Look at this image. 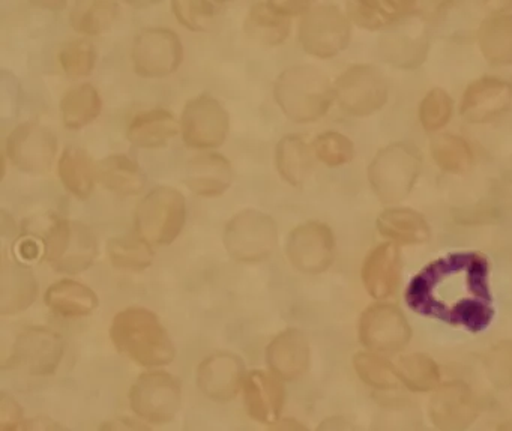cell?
I'll return each mask as SVG.
<instances>
[{
	"label": "cell",
	"instance_id": "48",
	"mask_svg": "<svg viewBox=\"0 0 512 431\" xmlns=\"http://www.w3.org/2000/svg\"><path fill=\"white\" fill-rule=\"evenodd\" d=\"M46 254V247L44 241H35L31 236H26L25 239H20L16 244V257L23 263L35 262L41 256Z\"/></svg>",
	"mask_w": 512,
	"mask_h": 431
},
{
	"label": "cell",
	"instance_id": "50",
	"mask_svg": "<svg viewBox=\"0 0 512 431\" xmlns=\"http://www.w3.org/2000/svg\"><path fill=\"white\" fill-rule=\"evenodd\" d=\"M451 2L452 0H421V4H419L416 13H421L422 11L425 16H437V14L442 13Z\"/></svg>",
	"mask_w": 512,
	"mask_h": 431
},
{
	"label": "cell",
	"instance_id": "17",
	"mask_svg": "<svg viewBox=\"0 0 512 431\" xmlns=\"http://www.w3.org/2000/svg\"><path fill=\"white\" fill-rule=\"evenodd\" d=\"M245 376L242 358L235 353L218 352L203 359L197 368V385L206 397L227 403L242 391Z\"/></svg>",
	"mask_w": 512,
	"mask_h": 431
},
{
	"label": "cell",
	"instance_id": "37",
	"mask_svg": "<svg viewBox=\"0 0 512 431\" xmlns=\"http://www.w3.org/2000/svg\"><path fill=\"white\" fill-rule=\"evenodd\" d=\"M397 371L401 382L412 391H433L439 385V367L430 356L424 353L403 356L398 362Z\"/></svg>",
	"mask_w": 512,
	"mask_h": 431
},
{
	"label": "cell",
	"instance_id": "25",
	"mask_svg": "<svg viewBox=\"0 0 512 431\" xmlns=\"http://www.w3.org/2000/svg\"><path fill=\"white\" fill-rule=\"evenodd\" d=\"M44 302L53 313L67 319L91 316L100 305V299L91 287L71 278L52 284L44 295Z\"/></svg>",
	"mask_w": 512,
	"mask_h": 431
},
{
	"label": "cell",
	"instance_id": "13",
	"mask_svg": "<svg viewBox=\"0 0 512 431\" xmlns=\"http://www.w3.org/2000/svg\"><path fill=\"white\" fill-rule=\"evenodd\" d=\"M229 131L230 116L220 101L206 94L188 101L182 112L181 133L190 148H220Z\"/></svg>",
	"mask_w": 512,
	"mask_h": 431
},
{
	"label": "cell",
	"instance_id": "21",
	"mask_svg": "<svg viewBox=\"0 0 512 431\" xmlns=\"http://www.w3.org/2000/svg\"><path fill=\"white\" fill-rule=\"evenodd\" d=\"M310 361V343L296 328L284 329L266 347L269 370L289 382L301 379L310 368Z\"/></svg>",
	"mask_w": 512,
	"mask_h": 431
},
{
	"label": "cell",
	"instance_id": "11",
	"mask_svg": "<svg viewBox=\"0 0 512 431\" xmlns=\"http://www.w3.org/2000/svg\"><path fill=\"white\" fill-rule=\"evenodd\" d=\"M182 59L184 47L170 29H145L137 35L131 50L134 71L145 79L172 76L181 67Z\"/></svg>",
	"mask_w": 512,
	"mask_h": 431
},
{
	"label": "cell",
	"instance_id": "42",
	"mask_svg": "<svg viewBox=\"0 0 512 431\" xmlns=\"http://www.w3.org/2000/svg\"><path fill=\"white\" fill-rule=\"evenodd\" d=\"M176 20L193 32H205L214 25L215 11L211 0H172Z\"/></svg>",
	"mask_w": 512,
	"mask_h": 431
},
{
	"label": "cell",
	"instance_id": "6",
	"mask_svg": "<svg viewBox=\"0 0 512 431\" xmlns=\"http://www.w3.org/2000/svg\"><path fill=\"white\" fill-rule=\"evenodd\" d=\"M47 262L56 272L76 275L94 265L98 242L94 232L80 221L56 220L44 239Z\"/></svg>",
	"mask_w": 512,
	"mask_h": 431
},
{
	"label": "cell",
	"instance_id": "31",
	"mask_svg": "<svg viewBox=\"0 0 512 431\" xmlns=\"http://www.w3.org/2000/svg\"><path fill=\"white\" fill-rule=\"evenodd\" d=\"M118 16V0H76L70 23L80 35L98 37L115 25Z\"/></svg>",
	"mask_w": 512,
	"mask_h": 431
},
{
	"label": "cell",
	"instance_id": "38",
	"mask_svg": "<svg viewBox=\"0 0 512 431\" xmlns=\"http://www.w3.org/2000/svg\"><path fill=\"white\" fill-rule=\"evenodd\" d=\"M353 367L358 373L359 379L371 388L388 391L395 389L400 383L398 371L385 359L373 355V353H356L353 358Z\"/></svg>",
	"mask_w": 512,
	"mask_h": 431
},
{
	"label": "cell",
	"instance_id": "5",
	"mask_svg": "<svg viewBox=\"0 0 512 431\" xmlns=\"http://www.w3.org/2000/svg\"><path fill=\"white\" fill-rule=\"evenodd\" d=\"M187 221V200L173 187L154 188L136 209V233L152 247L173 244L184 230Z\"/></svg>",
	"mask_w": 512,
	"mask_h": 431
},
{
	"label": "cell",
	"instance_id": "14",
	"mask_svg": "<svg viewBox=\"0 0 512 431\" xmlns=\"http://www.w3.org/2000/svg\"><path fill=\"white\" fill-rule=\"evenodd\" d=\"M286 254L296 271L307 275L323 274L334 262V233L319 221L301 224L287 238Z\"/></svg>",
	"mask_w": 512,
	"mask_h": 431
},
{
	"label": "cell",
	"instance_id": "33",
	"mask_svg": "<svg viewBox=\"0 0 512 431\" xmlns=\"http://www.w3.org/2000/svg\"><path fill=\"white\" fill-rule=\"evenodd\" d=\"M103 110L100 92L89 85L70 89L61 101V115L68 130H82L95 121Z\"/></svg>",
	"mask_w": 512,
	"mask_h": 431
},
{
	"label": "cell",
	"instance_id": "39",
	"mask_svg": "<svg viewBox=\"0 0 512 431\" xmlns=\"http://www.w3.org/2000/svg\"><path fill=\"white\" fill-rule=\"evenodd\" d=\"M347 17L365 31H382L394 23L395 14L379 0H347Z\"/></svg>",
	"mask_w": 512,
	"mask_h": 431
},
{
	"label": "cell",
	"instance_id": "49",
	"mask_svg": "<svg viewBox=\"0 0 512 431\" xmlns=\"http://www.w3.org/2000/svg\"><path fill=\"white\" fill-rule=\"evenodd\" d=\"M383 4L394 14H415L421 0H383Z\"/></svg>",
	"mask_w": 512,
	"mask_h": 431
},
{
	"label": "cell",
	"instance_id": "8",
	"mask_svg": "<svg viewBox=\"0 0 512 431\" xmlns=\"http://www.w3.org/2000/svg\"><path fill=\"white\" fill-rule=\"evenodd\" d=\"M130 406L142 421L169 424L182 407L181 380L166 371L142 374L131 386Z\"/></svg>",
	"mask_w": 512,
	"mask_h": 431
},
{
	"label": "cell",
	"instance_id": "22",
	"mask_svg": "<svg viewBox=\"0 0 512 431\" xmlns=\"http://www.w3.org/2000/svg\"><path fill=\"white\" fill-rule=\"evenodd\" d=\"M401 254L394 242H385L371 251L362 266V281L374 299H388L397 292L401 278Z\"/></svg>",
	"mask_w": 512,
	"mask_h": 431
},
{
	"label": "cell",
	"instance_id": "47",
	"mask_svg": "<svg viewBox=\"0 0 512 431\" xmlns=\"http://www.w3.org/2000/svg\"><path fill=\"white\" fill-rule=\"evenodd\" d=\"M314 0H268L269 7L281 16L295 17L307 14L313 7Z\"/></svg>",
	"mask_w": 512,
	"mask_h": 431
},
{
	"label": "cell",
	"instance_id": "30",
	"mask_svg": "<svg viewBox=\"0 0 512 431\" xmlns=\"http://www.w3.org/2000/svg\"><path fill=\"white\" fill-rule=\"evenodd\" d=\"M58 175L62 185L77 199L86 200L94 193L97 166L83 149L70 146L62 152Z\"/></svg>",
	"mask_w": 512,
	"mask_h": 431
},
{
	"label": "cell",
	"instance_id": "29",
	"mask_svg": "<svg viewBox=\"0 0 512 431\" xmlns=\"http://www.w3.org/2000/svg\"><path fill=\"white\" fill-rule=\"evenodd\" d=\"M478 46L482 56L496 67L512 65V16L494 14L478 29Z\"/></svg>",
	"mask_w": 512,
	"mask_h": 431
},
{
	"label": "cell",
	"instance_id": "19",
	"mask_svg": "<svg viewBox=\"0 0 512 431\" xmlns=\"http://www.w3.org/2000/svg\"><path fill=\"white\" fill-rule=\"evenodd\" d=\"M281 380L272 371L253 370L247 373L242 395L251 419L271 427L281 418L286 403V388Z\"/></svg>",
	"mask_w": 512,
	"mask_h": 431
},
{
	"label": "cell",
	"instance_id": "32",
	"mask_svg": "<svg viewBox=\"0 0 512 431\" xmlns=\"http://www.w3.org/2000/svg\"><path fill=\"white\" fill-rule=\"evenodd\" d=\"M275 166L287 184H304L313 169V157L301 136H286L275 149Z\"/></svg>",
	"mask_w": 512,
	"mask_h": 431
},
{
	"label": "cell",
	"instance_id": "7",
	"mask_svg": "<svg viewBox=\"0 0 512 431\" xmlns=\"http://www.w3.org/2000/svg\"><path fill=\"white\" fill-rule=\"evenodd\" d=\"M278 245L274 218L257 209H244L227 223L224 247L241 263H260L269 259Z\"/></svg>",
	"mask_w": 512,
	"mask_h": 431
},
{
	"label": "cell",
	"instance_id": "28",
	"mask_svg": "<svg viewBox=\"0 0 512 431\" xmlns=\"http://www.w3.org/2000/svg\"><path fill=\"white\" fill-rule=\"evenodd\" d=\"M377 229L389 241L403 245L425 244L430 239L427 220L413 209L392 208L380 214Z\"/></svg>",
	"mask_w": 512,
	"mask_h": 431
},
{
	"label": "cell",
	"instance_id": "27",
	"mask_svg": "<svg viewBox=\"0 0 512 431\" xmlns=\"http://www.w3.org/2000/svg\"><path fill=\"white\" fill-rule=\"evenodd\" d=\"M97 179L103 187L119 196H137L146 187L142 167L127 155L116 154L97 164Z\"/></svg>",
	"mask_w": 512,
	"mask_h": 431
},
{
	"label": "cell",
	"instance_id": "53",
	"mask_svg": "<svg viewBox=\"0 0 512 431\" xmlns=\"http://www.w3.org/2000/svg\"><path fill=\"white\" fill-rule=\"evenodd\" d=\"M271 428L274 430H307V427L292 418L278 419L274 425H271Z\"/></svg>",
	"mask_w": 512,
	"mask_h": 431
},
{
	"label": "cell",
	"instance_id": "43",
	"mask_svg": "<svg viewBox=\"0 0 512 431\" xmlns=\"http://www.w3.org/2000/svg\"><path fill=\"white\" fill-rule=\"evenodd\" d=\"M452 116V100L448 92L436 88L428 92L419 106V121L428 133H436L448 125Z\"/></svg>",
	"mask_w": 512,
	"mask_h": 431
},
{
	"label": "cell",
	"instance_id": "12",
	"mask_svg": "<svg viewBox=\"0 0 512 431\" xmlns=\"http://www.w3.org/2000/svg\"><path fill=\"white\" fill-rule=\"evenodd\" d=\"M64 353L61 334L44 326H29L14 341L10 365L31 376H52L58 371Z\"/></svg>",
	"mask_w": 512,
	"mask_h": 431
},
{
	"label": "cell",
	"instance_id": "16",
	"mask_svg": "<svg viewBox=\"0 0 512 431\" xmlns=\"http://www.w3.org/2000/svg\"><path fill=\"white\" fill-rule=\"evenodd\" d=\"M412 331L400 308L391 304H374L362 313L359 340L374 352H400L409 344Z\"/></svg>",
	"mask_w": 512,
	"mask_h": 431
},
{
	"label": "cell",
	"instance_id": "52",
	"mask_svg": "<svg viewBox=\"0 0 512 431\" xmlns=\"http://www.w3.org/2000/svg\"><path fill=\"white\" fill-rule=\"evenodd\" d=\"M484 5L494 14H506L512 11V0H484Z\"/></svg>",
	"mask_w": 512,
	"mask_h": 431
},
{
	"label": "cell",
	"instance_id": "41",
	"mask_svg": "<svg viewBox=\"0 0 512 431\" xmlns=\"http://www.w3.org/2000/svg\"><path fill=\"white\" fill-rule=\"evenodd\" d=\"M62 70L71 79L89 76L97 64V53L92 43L86 40H74L65 44L59 53Z\"/></svg>",
	"mask_w": 512,
	"mask_h": 431
},
{
	"label": "cell",
	"instance_id": "45",
	"mask_svg": "<svg viewBox=\"0 0 512 431\" xmlns=\"http://www.w3.org/2000/svg\"><path fill=\"white\" fill-rule=\"evenodd\" d=\"M488 380L499 389H512V341L494 344L484 359Z\"/></svg>",
	"mask_w": 512,
	"mask_h": 431
},
{
	"label": "cell",
	"instance_id": "9",
	"mask_svg": "<svg viewBox=\"0 0 512 431\" xmlns=\"http://www.w3.org/2000/svg\"><path fill=\"white\" fill-rule=\"evenodd\" d=\"M350 37L349 17L334 5L313 8L305 14L299 26V43L314 58H335L347 49Z\"/></svg>",
	"mask_w": 512,
	"mask_h": 431
},
{
	"label": "cell",
	"instance_id": "55",
	"mask_svg": "<svg viewBox=\"0 0 512 431\" xmlns=\"http://www.w3.org/2000/svg\"><path fill=\"white\" fill-rule=\"evenodd\" d=\"M217 2H232V0H217Z\"/></svg>",
	"mask_w": 512,
	"mask_h": 431
},
{
	"label": "cell",
	"instance_id": "24",
	"mask_svg": "<svg viewBox=\"0 0 512 431\" xmlns=\"http://www.w3.org/2000/svg\"><path fill=\"white\" fill-rule=\"evenodd\" d=\"M232 164L217 152L197 155L188 163L185 184L200 197H218L232 185Z\"/></svg>",
	"mask_w": 512,
	"mask_h": 431
},
{
	"label": "cell",
	"instance_id": "54",
	"mask_svg": "<svg viewBox=\"0 0 512 431\" xmlns=\"http://www.w3.org/2000/svg\"><path fill=\"white\" fill-rule=\"evenodd\" d=\"M128 5L136 8L152 7V5L160 4L161 0H125Z\"/></svg>",
	"mask_w": 512,
	"mask_h": 431
},
{
	"label": "cell",
	"instance_id": "1",
	"mask_svg": "<svg viewBox=\"0 0 512 431\" xmlns=\"http://www.w3.org/2000/svg\"><path fill=\"white\" fill-rule=\"evenodd\" d=\"M490 266L473 251L446 254L428 263L410 281L406 302L421 316L481 332L494 317Z\"/></svg>",
	"mask_w": 512,
	"mask_h": 431
},
{
	"label": "cell",
	"instance_id": "35",
	"mask_svg": "<svg viewBox=\"0 0 512 431\" xmlns=\"http://www.w3.org/2000/svg\"><path fill=\"white\" fill-rule=\"evenodd\" d=\"M107 254L112 265L122 271L142 272L154 262L152 245L137 233L110 239Z\"/></svg>",
	"mask_w": 512,
	"mask_h": 431
},
{
	"label": "cell",
	"instance_id": "20",
	"mask_svg": "<svg viewBox=\"0 0 512 431\" xmlns=\"http://www.w3.org/2000/svg\"><path fill=\"white\" fill-rule=\"evenodd\" d=\"M472 389L464 382L439 386L430 401V418L440 430H464L478 418Z\"/></svg>",
	"mask_w": 512,
	"mask_h": 431
},
{
	"label": "cell",
	"instance_id": "26",
	"mask_svg": "<svg viewBox=\"0 0 512 431\" xmlns=\"http://www.w3.org/2000/svg\"><path fill=\"white\" fill-rule=\"evenodd\" d=\"M181 133V124L164 109H152L139 113L128 127L127 137L136 148H164Z\"/></svg>",
	"mask_w": 512,
	"mask_h": 431
},
{
	"label": "cell",
	"instance_id": "34",
	"mask_svg": "<svg viewBox=\"0 0 512 431\" xmlns=\"http://www.w3.org/2000/svg\"><path fill=\"white\" fill-rule=\"evenodd\" d=\"M245 32L262 46H280L289 38L290 22L268 4H257L248 13Z\"/></svg>",
	"mask_w": 512,
	"mask_h": 431
},
{
	"label": "cell",
	"instance_id": "2",
	"mask_svg": "<svg viewBox=\"0 0 512 431\" xmlns=\"http://www.w3.org/2000/svg\"><path fill=\"white\" fill-rule=\"evenodd\" d=\"M113 346L142 367L172 364L176 347L154 311L130 307L119 311L110 328Z\"/></svg>",
	"mask_w": 512,
	"mask_h": 431
},
{
	"label": "cell",
	"instance_id": "36",
	"mask_svg": "<svg viewBox=\"0 0 512 431\" xmlns=\"http://www.w3.org/2000/svg\"><path fill=\"white\" fill-rule=\"evenodd\" d=\"M434 163L452 175H463L472 169L475 155L463 137L454 134H437L431 140Z\"/></svg>",
	"mask_w": 512,
	"mask_h": 431
},
{
	"label": "cell",
	"instance_id": "10",
	"mask_svg": "<svg viewBox=\"0 0 512 431\" xmlns=\"http://www.w3.org/2000/svg\"><path fill=\"white\" fill-rule=\"evenodd\" d=\"M335 98L344 112L358 118L379 112L388 101L389 88L373 65H353L335 83Z\"/></svg>",
	"mask_w": 512,
	"mask_h": 431
},
{
	"label": "cell",
	"instance_id": "46",
	"mask_svg": "<svg viewBox=\"0 0 512 431\" xmlns=\"http://www.w3.org/2000/svg\"><path fill=\"white\" fill-rule=\"evenodd\" d=\"M25 422V415H23V409L19 401L13 395L2 392V397H0V430H25Z\"/></svg>",
	"mask_w": 512,
	"mask_h": 431
},
{
	"label": "cell",
	"instance_id": "51",
	"mask_svg": "<svg viewBox=\"0 0 512 431\" xmlns=\"http://www.w3.org/2000/svg\"><path fill=\"white\" fill-rule=\"evenodd\" d=\"M34 7L47 11H62L67 7L68 0H29Z\"/></svg>",
	"mask_w": 512,
	"mask_h": 431
},
{
	"label": "cell",
	"instance_id": "3",
	"mask_svg": "<svg viewBox=\"0 0 512 431\" xmlns=\"http://www.w3.org/2000/svg\"><path fill=\"white\" fill-rule=\"evenodd\" d=\"M334 97L328 77L313 65L287 68L274 86L275 103L296 124L319 121L328 113Z\"/></svg>",
	"mask_w": 512,
	"mask_h": 431
},
{
	"label": "cell",
	"instance_id": "23",
	"mask_svg": "<svg viewBox=\"0 0 512 431\" xmlns=\"http://www.w3.org/2000/svg\"><path fill=\"white\" fill-rule=\"evenodd\" d=\"M37 278L19 259H4L0 271V313L4 316L23 313L38 298Z\"/></svg>",
	"mask_w": 512,
	"mask_h": 431
},
{
	"label": "cell",
	"instance_id": "18",
	"mask_svg": "<svg viewBox=\"0 0 512 431\" xmlns=\"http://www.w3.org/2000/svg\"><path fill=\"white\" fill-rule=\"evenodd\" d=\"M512 85L496 77H482L467 86L460 113L469 124H488L509 112Z\"/></svg>",
	"mask_w": 512,
	"mask_h": 431
},
{
	"label": "cell",
	"instance_id": "15",
	"mask_svg": "<svg viewBox=\"0 0 512 431\" xmlns=\"http://www.w3.org/2000/svg\"><path fill=\"white\" fill-rule=\"evenodd\" d=\"M7 155L11 163L29 175L50 172L56 155L58 139L49 128L35 122L19 125L7 140Z\"/></svg>",
	"mask_w": 512,
	"mask_h": 431
},
{
	"label": "cell",
	"instance_id": "44",
	"mask_svg": "<svg viewBox=\"0 0 512 431\" xmlns=\"http://www.w3.org/2000/svg\"><path fill=\"white\" fill-rule=\"evenodd\" d=\"M386 59L389 64L401 68H415L424 62L427 56V44L422 40H413L409 35H391L386 38Z\"/></svg>",
	"mask_w": 512,
	"mask_h": 431
},
{
	"label": "cell",
	"instance_id": "4",
	"mask_svg": "<svg viewBox=\"0 0 512 431\" xmlns=\"http://www.w3.org/2000/svg\"><path fill=\"white\" fill-rule=\"evenodd\" d=\"M422 169L421 152L409 143H392L377 152L368 167V181L386 205L403 202Z\"/></svg>",
	"mask_w": 512,
	"mask_h": 431
},
{
	"label": "cell",
	"instance_id": "40",
	"mask_svg": "<svg viewBox=\"0 0 512 431\" xmlns=\"http://www.w3.org/2000/svg\"><path fill=\"white\" fill-rule=\"evenodd\" d=\"M314 154L328 167H340L349 164L355 157L352 140L338 131H326L313 143Z\"/></svg>",
	"mask_w": 512,
	"mask_h": 431
}]
</instances>
